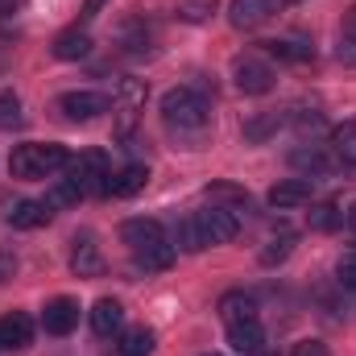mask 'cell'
Returning a JSON list of instances; mask_svg holds the SVG:
<instances>
[{"label":"cell","mask_w":356,"mask_h":356,"mask_svg":"<svg viewBox=\"0 0 356 356\" xmlns=\"http://www.w3.org/2000/svg\"><path fill=\"white\" fill-rule=\"evenodd\" d=\"M207 199H211L216 207L236 211V216L249 207V191H245V186H236V182H211V186H207Z\"/></svg>","instance_id":"cell-20"},{"label":"cell","mask_w":356,"mask_h":356,"mask_svg":"<svg viewBox=\"0 0 356 356\" xmlns=\"http://www.w3.org/2000/svg\"><path fill=\"white\" fill-rule=\"evenodd\" d=\"M120 241H124L129 249H149V245H162V241H166V232H162V224H158V220L137 216V220H124V224H120Z\"/></svg>","instance_id":"cell-9"},{"label":"cell","mask_w":356,"mask_h":356,"mask_svg":"<svg viewBox=\"0 0 356 356\" xmlns=\"http://www.w3.org/2000/svg\"><path fill=\"white\" fill-rule=\"evenodd\" d=\"M277 124H282V112H266V116H257V120L245 124V137L249 141H266L269 133H277Z\"/></svg>","instance_id":"cell-29"},{"label":"cell","mask_w":356,"mask_h":356,"mask_svg":"<svg viewBox=\"0 0 356 356\" xmlns=\"http://www.w3.org/2000/svg\"><path fill=\"white\" fill-rule=\"evenodd\" d=\"M141 104H145V83H141V79H124V83H120V99H116L120 133H129V129H133V120H137Z\"/></svg>","instance_id":"cell-18"},{"label":"cell","mask_w":356,"mask_h":356,"mask_svg":"<svg viewBox=\"0 0 356 356\" xmlns=\"http://www.w3.org/2000/svg\"><path fill=\"white\" fill-rule=\"evenodd\" d=\"M58 108L71 120H95L99 112H108V95H99V91H67L58 99Z\"/></svg>","instance_id":"cell-10"},{"label":"cell","mask_w":356,"mask_h":356,"mask_svg":"<svg viewBox=\"0 0 356 356\" xmlns=\"http://www.w3.org/2000/svg\"><path fill=\"white\" fill-rule=\"evenodd\" d=\"M332 154L340 166H356V120H344L332 129Z\"/></svg>","instance_id":"cell-22"},{"label":"cell","mask_w":356,"mask_h":356,"mask_svg":"<svg viewBox=\"0 0 356 356\" xmlns=\"http://www.w3.org/2000/svg\"><path fill=\"white\" fill-rule=\"evenodd\" d=\"M79 323V302L75 298H50L46 311H42V327L50 336H71Z\"/></svg>","instance_id":"cell-7"},{"label":"cell","mask_w":356,"mask_h":356,"mask_svg":"<svg viewBox=\"0 0 356 356\" xmlns=\"http://www.w3.org/2000/svg\"><path fill=\"white\" fill-rule=\"evenodd\" d=\"M336 277H340V286H344V290H356V249L340 257V266H336Z\"/></svg>","instance_id":"cell-32"},{"label":"cell","mask_w":356,"mask_h":356,"mask_svg":"<svg viewBox=\"0 0 356 356\" xmlns=\"http://www.w3.org/2000/svg\"><path fill=\"white\" fill-rule=\"evenodd\" d=\"M344 38H348V42H356V4L344 13Z\"/></svg>","instance_id":"cell-37"},{"label":"cell","mask_w":356,"mask_h":356,"mask_svg":"<svg viewBox=\"0 0 356 356\" xmlns=\"http://www.w3.org/2000/svg\"><path fill=\"white\" fill-rule=\"evenodd\" d=\"M71 182H75V191L79 195H108V186H112V170H108V158L99 154V149H88V154H79V158H71Z\"/></svg>","instance_id":"cell-3"},{"label":"cell","mask_w":356,"mask_h":356,"mask_svg":"<svg viewBox=\"0 0 356 356\" xmlns=\"http://www.w3.org/2000/svg\"><path fill=\"white\" fill-rule=\"evenodd\" d=\"M266 50L273 58H282V63H311L315 58V50L302 46V42H266Z\"/></svg>","instance_id":"cell-27"},{"label":"cell","mask_w":356,"mask_h":356,"mask_svg":"<svg viewBox=\"0 0 356 356\" xmlns=\"http://www.w3.org/2000/svg\"><path fill=\"white\" fill-rule=\"evenodd\" d=\"M133 261L137 269H145V273H158V269H170L175 266V245H149V249H133Z\"/></svg>","instance_id":"cell-23"},{"label":"cell","mask_w":356,"mask_h":356,"mask_svg":"<svg viewBox=\"0 0 356 356\" xmlns=\"http://www.w3.org/2000/svg\"><path fill=\"white\" fill-rule=\"evenodd\" d=\"M99 4H104V0H88V4H83V21H91V17L99 13Z\"/></svg>","instance_id":"cell-39"},{"label":"cell","mask_w":356,"mask_h":356,"mask_svg":"<svg viewBox=\"0 0 356 356\" xmlns=\"http://www.w3.org/2000/svg\"><path fill=\"white\" fill-rule=\"evenodd\" d=\"M120 327H124V307H120L116 298H99V302L91 307V332L108 340V336H116Z\"/></svg>","instance_id":"cell-15"},{"label":"cell","mask_w":356,"mask_h":356,"mask_svg":"<svg viewBox=\"0 0 356 356\" xmlns=\"http://www.w3.org/2000/svg\"><path fill=\"white\" fill-rule=\"evenodd\" d=\"M290 253H294V236H277V241H269L261 249V266H282Z\"/></svg>","instance_id":"cell-30"},{"label":"cell","mask_w":356,"mask_h":356,"mask_svg":"<svg viewBox=\"0 0 356 356\" xmlns=\"http://www.w3.org/2000/svg\"><path fill=\"white\" fill-rule=\"evenodd\" d=\"M207 356H216V353H207Z\"/></svg>","instance_id":"cell-42"},{"label":"cell","mask_w":356,"mask_h":356,"mask_svg":"<svg viewBox=\"0 0 356 356\" xmlns=\"http://www.w3.org/2000/svg\"><path fill=\"white\" fill-rule=\"evenodd\" d=\"M340 63L344 67H356V42H348V38L340 42Z\"/></svg>","instance_id":"cell-36"},{"label":"cell","mask_w":356,"mask_h":356,"mask_svg":"<svg viewBox=\"0 0 356 356\" xmlns=\"http://www.w3.org/2000/svg\"><path fill=\"white\" fill-rule=\"evenodd\" d=\"M269 207L273 211H294V207H307L311 203V178H282L269 186Z\"/></svg>","instance_id":"cell-5"},{"label":"cell","mask_w":356,"mask_h":356,"mask_svg":"<svg viewBox=\"0 0 356 356\" xmlns=\"http://www.w3.org/2000/svg\"><path fill=\"white\" fill-rule=\"evenodd\" d=\"M307 224H311V232H336L344 224V211H340V203H315Z\"/></svg>","instance_id":"cell-24"},{"label":"cell","mask_w":356,"mask_h":356,"mask_svg":"<svg viewBox=\"0 0 356 356\" xmlns=\"http://www.w3.org/2000/svg\"><path fill=\"white\" fill-rule=\"evenodd\" d=\"M71 273L75 277H99L104 273V253H99V245H95V236H79L75 241V249H71Z\"/></svg>","instance_id":"cell-11"},{"label":"cell","mask_w":356,"mask_h":356,"mask_svg":"<svg viewBox=\"0 0 356 356\" xmlns=\"http://www.w3.org/2000/svg\"><path fill=\"white\" fill-rule=\"evenodd\" d=\"M33 340V319L25 311H8L0 319V348H29Z\"/></svg>","instance_id":"cell-13"},{"label":"cell","mask_w":356,"mask_h":356,"mask_svg":"<svg viewBox=\"0 0 356 356\" xmlns=\"http://www.w3.org/2000/svg\"><path fill=\"white\" fill-rule=\"evenodd\" d=\"M232 79H236V88L245 91V95H266L273 88V71H269L261 58H236Z\"/></svg>","instance_id":"cell-6"},{"label":"cell","mask_w":356,"mask_h":356,"mask_svg":"<svg viewBox=\"0 0 356 356\" xmlns=\"http://www.w3.org/2000/svg\"><path fill=\"white\" fill-rule=\"evenodd\" d=\"M145 182H149V170L133 162V166H124V170H116V175H112L108 195H116V199H133L137 191H145Z\"/></svg>","instance_id":"cell-19"},{"label":"cell","mask_w":356,"mask_h":356,"mask_svg":"<svg viewBox=\"0 0 356 356\" xmlns=\"http://www.w3.org/2000/svg\"><path fill=\"white\" fill-rule=\"evenodd\" d=\"M25 0H0V17H8V13H17Z\"/></svg>","instance_id":"cell-38"},{"label":"cell","mask_w":356,"mask_h":356,"mask_svg":"<svg viewBox=\"0 0 356 356\" xmlns=\"http://www.w3.org/2000/svg\"><path fill=\"white\" fill-rule=\"evenodd\" d=\"M178 249H186V253H199V249H207V236H203L199 220H182V224H178Z\"/></svg>","instance_id":"cell-28"},{"label":"cell","mask_w":356,"mask_h":356,"mask_svg":"<svg viewBox=\"0 0 356 356\" xmlns=\"http://www.w3.org/2000/svg\"><path fill=\"white\" fill-rule=\"evenodd\" d=\"M290 166L311 178V175H327V170H332V158H327L319 145H298V149L290 154Z\"/></svg>","instance_id":"cell-21"},{"label":"cell","mask_w":356,"mask_h":356,"mask_svg":"<svg viewBox=\"0 0 356 356\" xmlns=\"http://www.w3.org/2000/svg\"><path fill=\"white\" fill-rule=\"evenodd\" d=\"M91 54V33L88 29H63L58 38H54V58H63V63H79V58H88Z\"/></svg>","instance_id":"cell-16"},{"label":"cell","mask_w":356,"mask_h":356,"mask_svg":"<svg viewBox=\"0 0 356 356\" xmlns=\"http://www.w3.org/2000/svg\"><path fill=\"white\" fill-rule=\"evenodd\" d=\"M277 4L282 0H232L228 17H232L236 29H257V25H266L269 17L277 13Z\"/></svg>","instance_id":"cell-8"},{"label":"cell","mask_w":356,"mask_h":356,"mask_svg":"<svg viewBox=\"0 0 356 356\" xmlns=\"http://www.w3.org/2000/svg\"><path fill=\"white\" fill-rule=\"evenodd\" d=\"M71 154L63 145H17L8 158L13 178H50L54 170H67Z\"/></svg>","instance_id":"cell-2"},{"label":"cell","mask_w":356,"mask_h":356,"mask_svg":"<svg viewBox=\"0 0 356 356\" xmlns=\"http://www.w3.org/2000/svg\"><path fill=\"white\" fill-rule=\"evenodd\" d=\"M79 199H83V195H79V191H75V182L67 178L63 186H54V195H50L46 203H50V207H63V203H79Z\"/></svg>","instance_id":"cell-33"},{"label":"cell","mask_w":356,"mask_h":356,"mask_svg":"<svg viewBox=\"0 0 356 356\" xmlns=\"http://www.w3.org/2000/svg\"><path fill=\"white\" fill-rule=\"evenodd\" d=\"M13 273H17V253L13 249H0V286L13 282Z\"/></svg>","instance_id":"cell-35"},{"label":"cell","mask_w":356,"mask_h":356,"mask_svg":"<svg viewBox=\"0 0 356 356\" xmlns=\"http://www.w3.org/2000/svg\"><path fill=\"white\" fill-rule=\"evenodd\" d=\"M50 216H54V207H50V203H42V199H21V203H13V207H8V224H13V228H21V232L50 224Z\"/></svg>","instance_id":"cell-12"},{"label":"cell","mask_w":356,"mask_h":356,"mask_svg":"<svg viewBox=\"0 0 356 356\" xmlns=\"http://www.w3.org/2000/svg\"><path fill=\"white\" fill-rule=\"evenodd\" d=\"M257 356H269V353H257Z\"/></svg>","instance_id":"cell-41"},{"label":"cell","mask_w":356,"mask_h":356,"mask_svg":"<svg viewBox=\"0 0 356 356\" xmlns=\"http://www.w3.org/2000/svg\"><path fill=\"white\" fill-rule=\"evenodd\" d=\"M228 344H232V353H241V356H257V353H266V332H261L257 319L232 323L228 327Z\"/></svg>","instance_id":"cell-14"},{"label":"cell","mask_w":356,"mask_h":356,"mask_svg":"<svg viewBox=\"0 0 356 356\" xmlns=\"http://www.w3.org/2000/svg\"><path fill=\"white\" fill-rule=\"evenodd\" d=\"M120 356H154V332L149 327H129L120 336Z\"/></svg>","instance_id":"cell-26"},{"label":"cell","mask_w":356,"mask_h":356,"mask_svg":"<svg viewBox=\"0 0 356 356\" xmlns=\"http://www.w3.org/2000/svg\"><path fill=\"white\" fill-rule=\"evenodd\" d=\"M162 120L178 137H203L211 124V99L195 88H175L162 95Z\"/></svg>","instance_id":"cell-1"},{"label":"cell","mask_w":356,"mask_h":356,"mask_svg":"<svg viewBox=\"0 0 356 356\" xmlns=\"http://www.w3.org/2000/svg\"><path fill=\"white\" fill-rule=\"evenodd\" d=\"M178 21H186V25H203V21H211L216 13H220V0H178Z\"/></svg>","instance_id":"cell-25"},{"label":"cell","mask_w":356,"mask_h":356,"mask_svg":"<svg viewBox=\"0 0 356 356\" xmlns=\"http://www.w3.org/2000/svg\"><path fill=\"white\" fill-rule=\"evenodd\" d=\"M17 120H21V99L13 91H4L0 95V129H13Z\"/></svg>","instance_id":"cell-31"},{"label":"cell","mask_w":356,"mask_h":356,"mask_svg":"<svg viewBox=\"0 0 356 356\" xmlns=\"http://www.w3.org/2000/svg\"><path fill=\"white\" fill-rule=\"evenodd\" d=\"M290 356H332V353H327V344H323V340H298Z\"/></svg>","instance_id":"cell-34"},{"label":"cell","mask_w":356,"mask_h":356,"mask_svg":"<svg viewBox=\"0 0 356 356\" xmlns=\"http://www.w3.org/2000/svg\"><path fill=\"white\" fill-rule=\"evenodd\" d=\"M344 228H348V232H356V203L344 211Z\"/></svg>","instance_id":"cell-40"},{"label":"cell","mask_w":356,"mask_h":356,"mask_svg":"<svg viewBox=\"0 0 356 356\" xmlns=\"http://www.w3.org/2000/svg\"><path fill=\"white\" fill-rule=\"evenodd\" d=\"M195 220H199L207 245H228V241H236V232H241V216L228 211V207H216V203H211L207 211H199Z\"/></svg>","instance_id":"cell-4"},{"label":"cell","mask_w":356,"mask_h":356,"mask_svg":"<svg viewBox=\"0 0 356 356\" xmlns=\"http://www.w3.org/2000/svg\"><path fill=\"white\" fill-rule=\"evenodd\" d=\"M220 315H224L228 327H232V323H249V319H257V298L245 294V290H228V294L220 298Z\"/></svg>","instance_id":"cell-17"}]
</instances>
